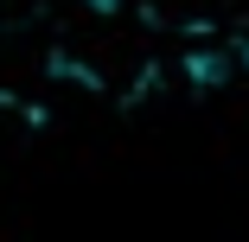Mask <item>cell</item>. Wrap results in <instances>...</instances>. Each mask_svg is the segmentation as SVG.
Segmentation results:
<instances>
[{
	"label": "cell",
	"mask_w": 249,
	"mask_h": 242,
	"mask_svg": "<svg viewBox=\"0 0 249 242\" xmlns=\"http://www.w3.org/2000/svg\"><path fill=\"white\" fill-rule=\"evenodd\" d=\"M89 7H96V13H115V7H122V0H89Z\"/></svg>",
	"instance_id": "6da1fadb"
}]
</instances>
